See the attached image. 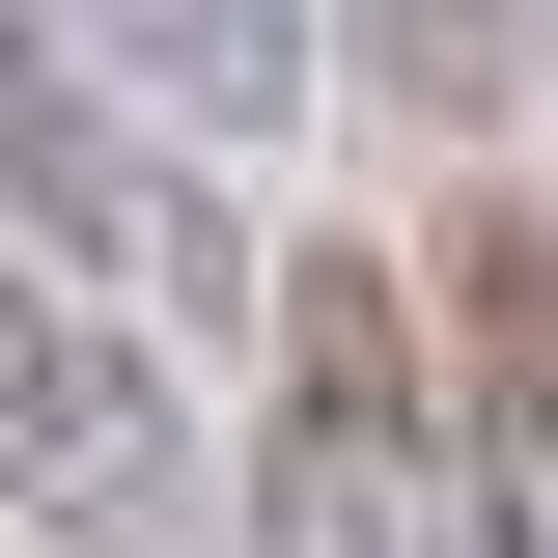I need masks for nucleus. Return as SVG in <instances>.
<instances>
[{
	"label": "nucleus",
	"mask_w": 558,
	"mask_h": 558,
	"mask_svg": "<svg viewBox=\"0 0 558 558\" xmlns=\"http://www.w3.org/2000/svg\"><path fill=\"white\" fill-rule=\"evenodd\" d=\"M252 336H279V363H252V558H502L418 252H279Z\"/></svg>",
	"instance_id": "obj_1"
},
{
	"label": "nucleus",
	"mask_w": 558,
	"mask_h": 558,
	"mask_svg": "<svg viewBox=\"0 0 558 558\" xmlns=\"http://www.w3.org/2000/svg\"><path fill=\"white\" fill-rule=\"evenodd\" d=\"M0 531L196 558V418H168V363H140L84 279H28V252H0Z\"/></svg>",
	"instance_id": "obj_2"
},
{
	"label": "nucleus",
	"mask_w": 558,
	"mask_h": 558,
	"mask_svg": "<svg viewBox=\"0 0 558 558\" xmlns=\"http://www.w3.org/2000/svg\"><path fill=\"white\" fill-rule=\"evenodd\" d=\"M418 307H447V391H475L502 558H558V196H447L418 223Z\"/></svg>",
	"instance_id": "obj_3"
},
{
	"label": "nucleus",
	"mask_w": 558,
	"mask_h": 558,
	"mask_svg": "<svg viewBox=\"0 0 558 558\" xmlns=\"http://www.w3.org/2000/svg\"><path fill=\"white\" fill-rule=\"evenodd\" d=\"M0 168H28V196H57L84 252H223V223L168 196V168H140L112 112H84V57H57V28H0ZM223 279H279V252H223Z\"/></svg>",
	"instance_id": "obj_4"
},
{
	"label": "nucleus",
	"mask_w": 558,
	"mask_h": 558,
	"mask_svg": "<svg viewBox=\"0 0 558 558\" xmlns=\"http://www.w3.org/2000/svg\"><path fill=\"white\" fill-rule=\"evenodd\" d=\"M140 57V112H223V140H279L307 112V57H336V0H84Z\"/></svg>",
	"instance_id": "obj_5"
},
{
	"label": "nucleus",
	"mask_w": 558,
	"mask_h": 558,
	"mask_svg": "<svg viewBox=\"0 0 558 558\" xmlns=\"http://www.w3.org/2000/svg\"><path fill=\"white\" fill-rule=\"evenodd\" d=\"M336 57L391 84V112H502V57H531V0H336Z\"/></svg>",
	"instance_id": "obj_6"
},
{
	"label": "nucleus",
	"mask_w": 558,
	"mask_h": 558,
	"mask_svg": "<svg viewBox=\"0 0 558 558\" xmlns=\"http://www.w3.org/2000/svg\"><path fill=\"white\" fill-rule=\"evenodd\" d=\"M531 84H558V0H531Z\"/></svg>",
	"instance_id": "obj_7"
}]
</instances>
